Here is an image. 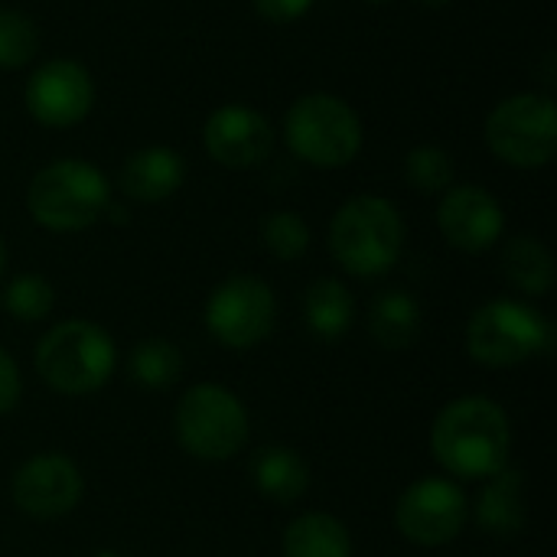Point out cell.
Instances as JSON below:
<instances>
[{
  "mask_svg": "<svg viewBox=\"0 0 557 557\" xmlns=\"http://www.w3.org/2000/svg\"><path fill=\"white\" fill-rule=\"evenodd\" d=\"M421 3H424V7H447L450 0H421Z\"/></svg>",
  "mask_w": 557,
  "mask_h": 557,
  "instance_id": "obj_30",
  "label": "cell"
},
{
  "mask_svg": "<svg viewBox=\"0 0 557 557\" xmlns=\"http://www.w3.org/2000/svg\"><path fill=\"white\" fill-rule=\"evenodd\" d=\"M366 3H388V0H366Z\"/></svg>",
  "mask_w": 557,
  "mask_h": 557,
  "instance_id": "obj_31",
  "label": "cell"
},
{
  "mask_svg": "<svg viewBox=\"0 0 557 557\" xmlns=\"http://www.w3.org/2000/svg\"><path fill=\"white\" fill-rule=\"evenodd\" d=\"M251 3L258 16L268 23H294L313 7V0H251Z\"/></svg>",
  "mask_w": 557,
  "mask_h": 557,
  "instance_id": "obj_28",
  "label": "cell"
},
{
  "mask_svg": "<svg viewBox=\"0 0 557 557\" xmlns=\"http://www.w3.org/2000/svg\"><path fill=\"white\" fill-rule=\"evenodd\" d=\"M108 206V176L88 160H55L42 166L26 189V209L33 222L49 232H82L95 225Z\"/></svg>",
  "mask_w": 557,
  "mask_h": 557,
  "instance_id": "obj_4",
  "label": "cell"
},
{
  "mask_svg": "<svg viewBox=\"0 0 557 557\" xmlns=\"http://www.w3.org/2000/svg\"><path fill=\"white\" fill-rule=\"evenodd\" d=\"M437 225L450 248L463 255H480L503 238L506 215L499 199L483 186H454L437 209Z\"/></svg>",
  "mask_w": 557,
  "mask_h": 557,
  "instance_id": "obj_13",
  "label": "cell"
},
{
  "mask_svg": "<svg viewBox=\"0 0 557 557\" xmlns=\"http://www.w3.org/2000/svg\"><path fill=\"white\" fill-rule=\"evenodd\" d=\"M202 144L215 163L228 170H248L268 160L274 147V131L255 108L225 104L209 114L202 127Z\"/></svg>",
  "mask_w": 557,
  "mask_h": 557,
  "instance_id": "obj_14",
  "label": "cell"
},
{
  "mask_svg": "<svg viewBox=\"0 0 557 557\" xmlns=\"http://www.w3.org/2000/svg\"><path fill=\"white\" fill-rule=\"evenodd\" d=\"M366 326L385 352H405L421 336V304L408 290H382L369 304Z\"/></svg>",
  "mask_w": 557,
  "mask_h": 557,
  "instance_id": "obj_18",
  "label": "cell"
},
{
  "mask_svg": "<svg viewBox=\"0 0 557 557\" xmlns=\"http://www.w3.org/2000/svg\"><path fill=\"white\" fill-rule=\"evenodd\" d=\"M95 104V82L85 65L72 59H52L39 65L26 82V111L42 127H72L88 117Z\"/></svg>",
  "mask_w": 557,
  "mask_h": 557,
  "instance_id": "obj_12",
  "label": "cell"
},
{
  "mask_svg": "<svg viewBox=\"0 0 557 557\" xmlns=\"http://www.w3.org/2000/svg\"><path fill=\"white\" fill-rule=\"evenodd\" d=\"M434 460L450 480H490L509 467L512 424L509 414L486 395H463L441 408L431 428Z\"/></svg>",
  "mask_w": 557,
  "mask_h": 557,
  "instance_id": "obj_1",
  "label": "cell"
},
{
  "mask_svg": "<svg viewBox=\"0 0 557 557\" xmlns=\"http://www.w3.org/2000/svg\"><path fill=\"white\" fill-rule=\"evenodd\" d=\"M261 242L277 261H297L310 248V225L297 212H271L261 222Z\"/></svg>",
  "mask_w": 557,
  "mask_h": 557,
  "instance_id": "obj_25",
  "label": "cell"
},
{
  "mask_svg": "<svg viewBox=\"0 0 557 557\" xmlns=\"http://www.w3.org/2000/svg\"><path fill=\"white\" fill-rule=\"evenodd\" d=\"M470 503L450 476H421L395 503V529L421 548H441L460 539Z\"/></svg>",
  "mask_w": 557,
  "mask_h": 557,
  "instance_id": "obj_10",
  "label": "cell"
},
{
  "mask_svg": "<svg viewBox=\"0 0 557 557\" xmlns=\"http://www.w3.org/2000/svg\"><path fill=\"white\" fill-rule=\"evenodd\" d=\"M183 352L176 343L170 339H160V336H150V339H140L131 356H127V375L134 385L147 388V392H163L170 385L180 382L183 375Z\"/></svg>",
  "mask_w": 557,
  "mask_h": 557,
  "instance_id": "obj_22",
  "label": "cell"
},
{
  "mask_svg": "<svg viewBox=\"0 0 557 557\" xmlns=\"http://www.w3.org/2000/svg\"><path fill=\"white\" fill-rule=\"evenodd\" d=\"M405 176L408 183L424 193V196H434V193H447L450 183H454V163L447 157L444 147H434V144H421L414 147L408 157H405Z\"/></svg>",
  "mask_w": 557,
  "mask_h": 557,
  "instance_id": "obj_24",
  "label": "cell"
},
{
  "mask_svg": "<svg viewBox=\"0 0 557 557\" xmlns=\"http://www.w3.org/2000/svg\"><path fill=\"white\" fill-rule=\"evenodd\" d=\"M503 277L525 297H545L555 287V258L535 235H516L503 248Z\"/></svg>",
  "mask_w": 557,
  "mask_h": 557,
  "instance_id": "obj_21",
  "label": "cell"
},
{
  "mask_svg": "<svg viewBox=\"0 0 557 557\" xmlns=\"http://www.w3.org/2000/svg\"><path fill=\"white\" fill-rule=\"evenodd\" d=\"M3 271H7V248H3V238H0V277H3Z\"/></svg>",
  "mask_w": 557,
  "mask_h": 557,
  "instance_id": "obj_29",
  "label": "cell"
},
{
  "mask_svg": "<svg viewBox=\"0 0 557 557\" xmlns=\"http://www.w3.org/2000/svg\"><path fill=\"white\" fill-rule=\"evenodd\" d=\"M473 519L490 539H499V542L516 539L529 522L522 470L503 467L499 473L483 480V490L473 503Z\"/></svg>",
  "mask_w": 557,
  "mask_h": 557,
  "instance_id": "obj_15",
  "label": "cell"
},
{
  "mask_svg": "<svg viewBox=\"0 0 557 557\" xmlns=\"http://www.w3.org/2000/svg\"><path fill=\"white\" fill-rule=\"evenodd\" d=\"M39 49L36 23L20 10H0V69H23Z\"/></svg>",
  "mask_w": 557,
  "mask_h": 557,
  "instance_id": "obj_26",
  "label": "cell"
},
{
  "mask_svg": "<svg viewBox=\"0 0 557 557\" xmlns=\"http://www.w3.org/2000/svg\"><path fill=\"white\" fill-rule=\"evenodd\" d=\"M85 483L65 454H36L10 480L13 506L29 519H62L82 503Z\"/></svg>",
  "mask_w": 557,
  "mask_h": 557,
  "instance_id": "obj_11",
  "label": "cell"
},
{
  "mask_svg": "<svg viewBox=\"0 0 557 557\" xmlns=\"http://www.w3.org/2000/svg\"><path fill=\"white\" fill-rule=\"evenodd\" d=\"M277 323V297L268 281L255 274L225 277L206 300L209 336L235 352L255 349L271 336Z\"/></svg>",
  "mask_w": 557,
  "mask_h": 557,
  "instance_id": "obj_9",
  "label": "cell"
},
{
  "mask_svg": "<svg viewBox=\"0 0 557 557\" xmlns=\"http://www.w3.org/2000/svg\"><path fill=\"white\" fill-rule=\"evenodd\" d=\"M3 310L20 323H39L55 307V290L42 274H16L0 297Z\"/></svg>",
  "mask_w": 557,
  "mask_h": 557,
  "instance_id": "obj_23",
  "label": "cell"
},
{
  "mask_svg": "<svg viewBox=\"0 0 557 557\" xmlns=\"http://www.w3.org/2000/svg\"><path fill=\"white\" fill-rule=\"evenodd\" d=\"M36 375L59 395L78 398L108 385L117 366L114 339L91 320H62L36 346Z\"/></svg>",
  "mask_w": 557,
  "mask_h": 557,
  "instance_id": "obj_3",
  "label": "cell"
},
{
  "mask_svg": "<svg viewBox=\"0 0 557 557\" xmlns=\"http://www.w3.org/2000/svg\"><path fill=\"white\" fill-rule=\"evenodd\" d=\"M251 483L268 503L294 506L310 490V467L294 447L271 444L251 457Z\"/></svg>",
  "mask_w": 557,
  "mask_h": 557,
  "instance_id": "obj_17",
  "label": "cell"
},
{
  "mask_svg": "<svg viewBox=\"0 0 557 557\" xmlns=\"http://www.w3.org/2000/svg\"><path fill=\"white\" fill-rule=\"evenodd\" d=\"M173 431L189 457L202 463H225L248 444V411L225 385L199 382L180 398Z\"/></svg>",
  "mask_w": 557,
  "mask_h": 557,
  "instance_id": "obj_6",
  "label": "cell"
},
{
  "mask_svg": "<svg viewBox=\"0 0 557 557\" xmlns=\"http://www.w3.org/2000/svg\"><path fill=\"white\" fill-rule=\"evenodd\" d=\"M555 326L545 313L522 300H490L467 323V352L483 369H516L552 352Z\"/></svg>",
  "mask_w": 557,
  "mask_h": 557,
  "instance_id": "obj_5",
  "label": "cell"
},
{
  "mask_svg": "<svg viewBox=\"0 0 557 557\" xmlns=\"http://www.w3.org/2000/svg\"><path fill=\"white\" fill-rule=\"evenodd\" d=\"M405 248V219L385 196H352L330 222V251L352 277L388 274Z\"/></svg>",
  "mask_w": 557,
  "mask_h": 557,
  "instance_id": "obj_2",
  "label": "cell"
},
{
  "mask_svg": "<svg viewBox=\"0 0 557 557\" xmlns=\"http://www.w3.org/2000/svg\"><path fill=\"white\" fill-rule=\"evenodd\" d=\"M186 166L173 147H144L131 153L121 166V193L134 202H163L183 186Z\"/></svg>",
  "mask_w": 557,
  "mask_h": 557,
  "instance_id": "obj_16",
  "label": "cell"
},
{
  "mask_svg": "<svg viewBox=\"0 0 557 557\" xmlns=\"http://www.w3.org/2000/svg\"><path fill=\"white\" fill-rule=\"evenodd\" d=\"M23 382H20V369L13 362V356L0 346V418L10 414L20 401Z\"/></svg>",
  "mask_w": 557,
  "mask_h": 557,
  "instance_id": "obj_27",
  "label": "cell"
},
{
  "mask_svg": "<svg viewBox=\"0 0 557 557\" xmlns=\"http://www.w3.org/2000/svg\"><path fill=\"white\" fill-rule=\"evenodd\" d=\"M284 557H352L349 529L330 512H304L284 529Z\"/></svg>",
  "mask_w": 557,
  "mask_h": 557,
  "instance_id": "obj_20",
  "label": "cell"
},
{
  "mask_svg": "<svg viewBox=\"0 0 557 557\" xmlns=\"http://www.w3.org/2000/svg\"><path fill=\"white\" fill-rule=\"evenodd\" d=\"M490 150L519 170L552 163L557 150V108L548 95L522 91L499 101L486 121Z\"/></svg>",
  "mask_w": 557,
  "mask_h": 557,
  "instance_id": "obj_8",
  "label": "cell"
},
{
  "mask_svg": "<svg viewBox=\"0 0 557 557\" xmlns=\"http://www.w3.org/2000/svg\"><path fill=\"white\" fill-rule=\"evenodd\" d=\"M287 147L323 170H336L356 160L362 147V121L359 114L330 91L304 95L290 104L284 121Z\"/></svg>",
  "mask_w": 557,
  "mask_h": 557,
  "instance_id": "obj_7",
  "label": "cell"
},
{
  "mask_svg": "<svg viewBox=\"0 0 557 557\" xmlns=\"http://www.w3.org/2000/svg\"><path fill=\"white\" fill-rule=\"evenodd\" d=\"M304 320L307 330L323 343L346 336L356 320V300L349 287L339 277H317L304 290Z\"/></svg>",
  "mask_w": 557,
  "mask_h": 557,
  "instance_id": "obj_19",
  "label": "cell"
}]
</instances>
